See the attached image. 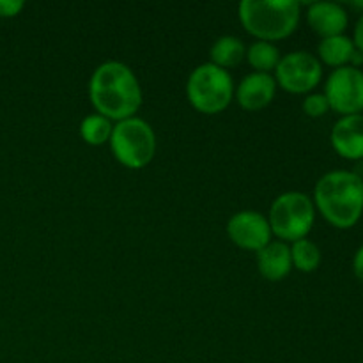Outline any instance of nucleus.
Segmentation results:
<instances>
[{
	"label": "nucleus",
	"mask_w": 363,
	"mask_h": 363,
	"mask_svg": "<svg viewBox=\"0 0 363 363\" xmlns=\"http://www.w3.org/2000/svg\"><path fill=\"white\" fill-rule=\"evenodd\" d=\"M186 98L201 113L213 116L223 112L234 98L233 77L215 64H201L188 77Z\"/></svg>",
	"instance_id": "obj_4"
},
{
	"label": "nucleus",
	"mask_w": 363,
	"mask_h": 363,
	"mask_svg": "<svg viewBox=\"0 0 363 363\" xmlns=\"http://www.w3.org/2000/svg\"><path fill=\"white\" fill-rule=\"evenodd\" d=\"M110 147L121 165L128 169H144L156 155V135L151 124L140 117L113 124Z\"/></svg>",
	"instance_id": "obj_5"
},
{
	"label": "nucleus",
	"mask_w": 363,
	"mask_h": 363,
	"mask_svg": "<svg viewBox=\"0 0 363 363\" xmlns=\"http://www.w3.org/2000/svg\"><path fill=\"white\" fill-rule=\"evenodd\" d=\"M354 52H357V46H354L353 39L347 38L346 34L321 39L318 46L319 60L335 67V69L337 67L350 66L351 57H353Z\"/></svg>",
	"instance_id": "obj_14"
},
{
	"label": "nucleus",
	"mask_w": 363,
	"mask_h": 363,
	"mask_svg": "<svg viewBox=\"0 0 363 363\" xmlns=\"http://www.w3.org/2000/svg\"><path fill=\"white\" fill-rule=\"evenodd\" d=\"M227 234L236 247L255 254L272 241L268 216L252 209H245L230 216L227 222Z\"/></svg>",
	"instance_id": "obj_9"
},
{
	"label": "nucleus",
	"mask_w": 363,
	"mask_h": 363,
	"mask_svg": "<svg viewBox=\"0 0 363 363\" xmlns=\"http://www.w3.org/2000/svg\"><path fill=\"white\" fill-rule=\"evenodd\" d=\"M323 94L328 99L330 110L353 116L363 110V71L360 67L342 66L330 73Z\"/></svg>",
	"instance_id": "obj_8"
},
{
	"label": "nucleus",
	"mask_w": 363,
	"mask_h": 363,
	"mask_svg": "<svg viewBox=\"0 0 363 363\" xmlns=\"http://www.w3.org/2000/svg\"><path fill=\"white\" fill-rule=\"evenodd\" d=\"M25 7L21 0H0V18H13Z\"/></svg>",
	"instance_id": "obj_20"
},
{
	"label": "nucleus",
	"mask_w": 363,
	"mask_h": 363,
	"mask_svg": "<svg viewBox=\"0 0 363 363\" xmlns=\"http://www.w3.org/2000/svg\"><path fill=\"white\" fill-rule=\"evenodd\" d=\"M277 85L291 94H307L314 91L323 78V64L308 52H291L280 57L275 67Z\"/></svg>",
	"instance_id": "obj_7"
},
{
	"label": "nucleus",
	"mask_w": 363,
	"mask_h": 363,
	"mask_svg": "<svg viewBox=\"0 0 363 363\" xmlns=\"http://www.w3.org/2000/svg\"><path fill=\"white\" fill-rule=\"evenodd\" d=\"M307 21L315 34L325 38L344 34L350 18L346 9L337 2H312L307 11Z\"/></svg>",
	"instance_id": "obj_12"
},
{
	"label": "nucleus",
	"mask_w": 363,
	"mask_h": 363,
	"mask_svg": "<svg viewBox=\"0 0 363 363\" xmlns=\"http://www.w3.org/2000/svg\"><path fill=\"white\" fill-rule=\"evenodd\" d=\"M277 94V82L269 73H250L240 82L234 91L241 108L257 112L266 108Z\"/></svg>",
	"instance_id": "obj_11"
},
{
	"label": "nucleus",
	"mask_w": 363,
	"mask_h": 363,
	"mask_svg": "<svg viewBox=\"0 0 363 363\" xmlns=\"http://www.w3.org/2000/svg\"><path fill=\"white\" fill-rule=\"evenodd\" d=\"M301 108L307 113L308 117H323L330 110L328 99L323 92H314V94H308L307 98L301 103Z\"/></svg>",
	"instance_id": "obj_19"
},
{
	"label": "nucleus",
	"mask_w": 363,
	"mask_h": 363,
	"mask_svg": "<svg viewBox=\"0 0 363 363\" xmlns=\"http://www.w3.org/2000/svg\"><path fill=\"white\" fill-rule=\"evenodd\" d=\"M353 272L358 279L363 280V245L357 250L353 257Z\"/></svg>",
	"instance_id": "obj_22"
},
{
	"label": "nucleus",
	"mask_w": 363,
	"mask_h": 363,
	"mask_svg": "<svg viewBox=\"0 0 363 363\" xmlns=\"http://www.w3.org/2000/svg\"><path fill=\"white\" fill-rule=\"evenodd\" d=\"M353 43H354V46H357V50H360V52L363 53V13H362V16L358 18L357 25H354Z\"/></svg>",
	"instance_id": "obj_21"
},
{
	"label": "nucleus",
	"mask_w": 363,
	"mask_h": 363,
	"mask_svg": "<svg viewBox=\"0 0 363 363\" xmlns=\"http://www.w3.org/2000/svg\"><path fill=\"white\" fill-rule=\"evenodd\" d=\"M351 6L357 7V9H362L363 11V2H351Z\"/></svg>",
	"instance_id": "obj_23"
},
{
	"label": "nucleus",
	"mask_w": 363,
	"mask_h": 363,
	"mask_svg": "<svg viewBox=\"0 0 363 363\" xmlns=\"http://www.w3.org/2000/svg\"><path fill=\"white\" fill-rule=\"evenodd\" d=\"M291 261L296 269L301 273H312L319 268L321 264V250L314 241L308 238L298 240L291 245Z\"/></svg>",
	"instance_id": "obj_17"
},
{
	"label": "nucleus",
	"mask_w": 363,
	"mask_h": 363,
	"mask_svg": "<svg viewBox=\"0 0 363 363\" xmlns=\"http://www.w3.org/2000/svg\"><path fill=\"white\" fill-rule=\"evenodd\" d=\"M259 273L269 282L284 280L293 269L291 248L284 241H269L262 250L257 252Z\"/></svg>",
	"instance_id": "obj_13"
},
{
	"label": "nucleus",
	"mask_w": 363,
	"mask_h": 363,
	"mask_svg": "<svg viewBox=\"0 0 363 363\" xmlns=\"http://www.w3.org/2000/svg\"><path fill=\"white\" fill-rule=\"evenodd\" d=\"M112 131V121L106 119L105 116H99V113H91L80 124V135L89 145H103L110 142Z\"/></svg>",
	"instance_id": "obj_18"
},
{
	"label": "nucleus",
	"mask_w": 363,
	"mask_h": 363,
	"mask_svg": "<svg viewBox=\"0 0 363 363\" xmlns=\"http://www.w3.org/2000/svg\"><path fill=\"white\" fill-rule=\"evenodd\" d=\"M245 55H247V48L236 35H222L213 43L211 50H209L211 64L222 67V69L238 66L245 59Z\"/></svg>",
	"instance_id": "obj_15"
},
{
	"label": "nucleus",
	"mask_w": 363,
	"mask_h": 363,
	"mask_svg": "<svg viewBox=\"0 0 363 363\" xmlns=\"http://www.w3.org/2000/svg\"><path fill=\"white\" fill-rule=\"evenodd\" d=\"M330 142L337 155L346 160L363 158V113L342 116L332 128Z\"/></svg>",
	"instance_id": "obj_10"
},
{
	"label": "nucleus",
	"mask_w": 363,
	"mask_h": 363,
	"mask_svg": "<svg viewBox=\"0 0 363 363\" xmlns=\"http://www.w3.org/2000/svg\"><path fill=\"white\" fill-rule=\"evenodd\" d=\"M314 206L337 229H350L363 215V179L350 170H332L314 188Z\"/></svg>",
	"instance_id": "obj_2"
},
{
	"label": "nucleus",
	"mask_w": 363,
	"mask_h": 363,
	"mask_svg": "<svg viewBox=\"0 0 363 363\" xmlns=\"http://www.w3.org/2000/svg\"><path fill=\"white\" fill-rule=\"evenodd\" d=\"M245 57L255 73H269V71H275L277 64L280 62V50L273 43L255 41L247 50Z\"/></svg>",
	"instance_id": "obj_16"
},
{
	"label": "nucleus",
	"mask_w": 363,
	"mask_h": 363,
	"mask_svg": "<svg viewBox=\"0 0 363 363\" xmlns=\"http://www.w3.org/2000/svg\"><path fill=\"white\" fill-rule=\"evenodd\" d=\"M240 21L257 41H279L296 30L301 4L296 0H243L238 7Z\"/></svg>",
	"instance_id": "obj_3"
},
{
	"label": "nucleus",
	"mask_w": 363,
	"mask_h": 363,
	"mask_svg": "<svg viewBox=\"0 0 363 363\" xmlns=\"http://www.w3.org/2000/svg\"><path fill=\"white\" fill-rule=\"evenodd\" d=\"M315 220L314 201L303 191H286L273 201L268 222L279 240L298 241L307 238Z\"/></svg>",
	"instance_id": "obj_6"
},
{
	"label": "nucleus",
	"mask_w": 363,
	"mask_h": 363,
	"mask_svg": "<svg viewBox=\"0 0 363 363\" xmlns=\"http://www.w3.org/2000/svg\"><path fill=\"white\" fill-rule=\"evenodd\" d=\"M89 98L99 116L119 123L138 112L142 87L130 66L119 60H106L96 67L89 80Z\"/></svg>",
	"instance_id": "obj_1"
}]
</instances>
